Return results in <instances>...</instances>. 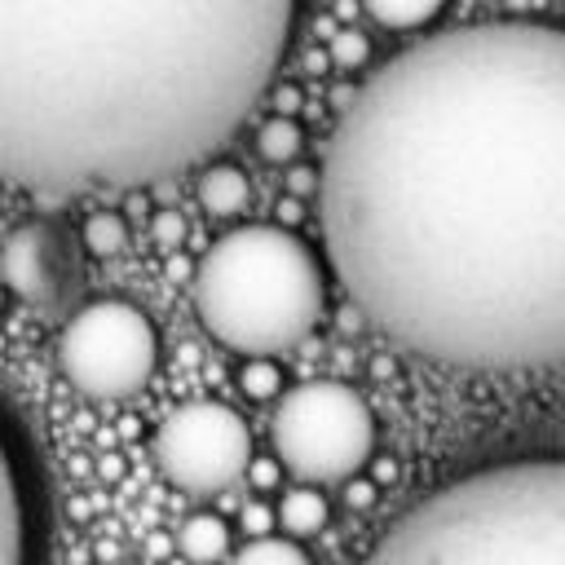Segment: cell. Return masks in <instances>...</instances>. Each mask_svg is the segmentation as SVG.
<instances>
[{"instance_id": "cell-18", "label": "cell", "mask_w": 565, "mask_h": 565, "mask_svg": "<svg viewBox=\"0 0 565 565\" xmlns=\"http://www.w3.org/2000/svg\"><path fill=\"white\" fill-rule=\"evenodd\" d=\"M366 53H371V44H366V35H362V31H340V35L331 40V49H327V62H335V66L353 71V66H362V62H366Z\"/></svg>"}, {"instance_id": "cell-17", "label": "cell", "mask_w": 565, "mask_h": 565, "mask_svg": "<svg viewBox=\"0 0 565 565\" xmlns=\"http://www.w3.org/2000/svg\"><path fill=\"white\" fill-rule=\"evenodd\" d=\"M238 384H243L247 397L265 402V397H274V393L282 388V375H278V366H274L269 358H247L243 371H238Z\"/></svg>"}, {"instance_id": "cell-21", "label": "cell", "mask_w": 565, "mask_h": 565, "mask_svg": "<svg viewBox=\"0 0 565 565\" xmlns=\"http://www.w3.org/2000/svg\"><path fill=\"white\" fill-rule=\"evenodd\" d=\"M344 499H349V508H371L375 503V481L371 477H349Z\"/></svg>"}, {"instance_id": "cell-13", "label": "cell", "mask_w": 565, "mask_h": 565, "mask_svg": "<svg viewBox=\"0 0 565 565\" xmlns=\"http://www.w3.org/2000/svg\"><path fill=\"white\" fill-rule=\"evenodd\" d=\"M362 9L388 31H415L433 22L446 9V0H362Z\"/></svg>"}, {"instance_id": "cell-9", "label": "cell", "mask_w": 565, "mask_h": 565, "mask_svg": "<svg viewBox=\"0 0 565 565\" xmlns=\"http://www.w3.org/2000/svg\"><path fill=\"white\" fill-rule=\"evenodd\" d=\"M0 565H26V494L4 433H0Z\"/></svg>"}, {"instance_id": "cell-14", "label": "cell", "mask_w": 565, "mask_h": 565, "mask_svg": "<svg viewBox=\"0 0 565 565\" xmlns=\"http://www.w3.org/2000/svg\"><path fill=\"white\" fill-rule=\"evenodd\" d=\"M300 146H305V128H300L291 115H269V119L256 128V150H260V159H269V163H296Z\"/></svg>"}, {"instance_id": "cell-22", "label": "cell", "mask_w": 565, "mask_h": 565, "mask_svg": "<svg viewBox=\"0 0 565 565\" xmlns=\"http://www.w3.org/2000/svg\"><path fill=\"white\" fill-rule=\"evenodd\" d=\"M247 472H252V481H256L260 490H269V486L278 481V463H269V459H252Z\"/></svg>"}, {"instance_id": "cell-12", "label": "cell", "mask_w": 565, "mask_h": 565, "mask_svg": "<svg viewBox=\"0 0 565 565\" xmlns=\"http://www.w3.org/2000/svg\"><path fill=\"white\" fill-rule=\"evenodd\" d=\"M177 547H181V556L194 561V565H216V561L230 552V525H225L216 512H194V516L181 521Z\"/></svg>"}, {"instance_id": "cell-20", "label": "cell", "mask_w": 565, "mask_h": 565, "mask_svg": "<svg viewBox=\"0 0 565 565\" xmlns=\"http://www.w3.org/2000/svg\"><path fill=\"white\" fill-rule=\"evenodd\" d=\"M243 525H247L252 539H265L269 525H274V508H265V503H247V508H243Z\"/></svg>"}, {"instance_id": "cell-5", "label": "cell", "mask_w": 565, "mask_h": 565, "mask_svg": "<svg viewBox=\"0 0 565 565\" xmlns=\"http://www.w3.org/2000/svg\"><path fill=\"white\" fill-rule=\"evenodd\" d=\"M274 450L305 486L349 481L375 450V415L349 384H300L274 411Z\"/></svg>"}, {"instance_id": "cell-8", "label": "cell", "mask_w": 565, "mask_h": 565, "mask_svg": "<svg viewBox=\"0 0 565 565\" xmlns=\"http://www.w3.org/2000/svg\"><path fill=\"white\" fill-rule=\"evenodd\" d=\"M0 282L31 309H53L71 291V247L57 225L22 221L0 243Z\"/></svg>"}, {"instance_id": "cell-19", "label": "cell", "mask_w": 565, "mask_h": 565, "mask_svg": "<svg viewBox=\"0 0 565 565\" xmlns=\"http://www.w3.org/2000/svg\"><path fill=\"white\" fill-rule=\"evenodd\" d=\"M150 234H154L159 247H177V243L185 238V221H181L177 212H159V216L150 221Z\"/></svg>"}, {"instance_id": "cell-15", "label": "cell", "mask_w": 565, "mask_h": 565, "mask_svg": "<svg viewBox=\"0 0 565 565\" xmlns=\"http://www.w3.org/2000/svg\"><path fill=\"white\" fill-rule=\"evenodd\" d=\"M79 238H84L88 256H97V260H115V256L128 252V225H124L119 212H93V216L84 221Z\"/></svg>"}, {"instance_id": "cell-2", "label": "cell", "mask_w": 565, "mask_h": 565, "mask_svg": "<svg viewBox=\"0 0 565 565\" xmlns=\"http://www.w3.org/2000/svg\"><path fill=\"white\" fill-rule=\"evenodd\" d=\"M291 22L296 0H0V181L75 199L212 159Z\"/></svg>"}, {"instance_id": "cell-10", "label": "cell", "mask_w": 565, "mask_h": 565, "mask_svg": "<svg viewBox=\"0 0 565 565\" xmlns=\"http://www.w3.org/2000/svg\"><path fill=\"white\" fill-rule=\"evenodd\" d=\"M247 199H252V185H247L243 168H234V163H207L199 172V203H203V212H212V216H238L247 207Z\"/></svg>"}, {"instance_id": "cell-7", "label": "cell", "mask_w": 565, "mask_h": 565, "mask_svg": "<svg viewBox=\"0 0 565 565\" xmlns=\"http://www.w3.org/2000/svg\"><path fill=\"white\" fill-rule=\"evenodd\" d=\"M150 459L172 490L221 494L247 472L252 433L225 402H185L154 428Z\"/></svg>"}, {"instance_id": "cell-1", "label": "cell", "mask_w": 565, "mask_h": 565, "mask_svg": "<svg viewBox=\"0 0 565 565\" xmlns=\"http://www.w3.org/2000/svg\"><path fill=\"white\" fill-rule=\"evenodd\" d=\"M318 221L340 291L450 371L565 362V26L468 22L344 106Z\"/></svg>"}, {"instance_id": "cell-3", "label": "cell", "mask_w": 565, "mask_h": 565, "mask_svg": "<svg viewBox=\"0 0 565 565\" xmlns=\"http://www.w3.org/2000/svg\"><path fill=\"white\" fill-rule=\"evenodd\" d=\"M362 565H565V459H508L433 490Z\"/></svg>"}, {"instance_id": "cell-11", "label": "cell", "mask_w": 565, "mask_h": 565, "mask_svg": "<svg viewBox=\"0 0 565 565\" xmlns=\"http://www.w3.org/2000/svg\"><path fill=\"white\" fill-rule=\"evenodd\" d=\"M274 521L282 525V539L305 543V539H313V534L327 525V499H322L313 486H291V490L278 499Z\"/></svg>"}, {"instance_id": "cell-6", "label": "cell", "mask_w": 565, "mask_h": 565, "mask_svg": "<svg viewBox=\"0 0 565 565\" xmlns=\"http://www.w3.org/2000/svg\"><path fill=\"white\" fill-rule=\"evenodd\" d=\"M57 366L88 402H124L159 371V331L132 300H88L57 335Z\"/></svg>"}, {"instance_id": "cell-4", "label": "cell", "mask_w": 565, "mask_h": 565, "mask_svg": "<svg viewBox=\"0 0 565 565\" xmlns=\"http://www.w3.org/2000/svg\"><path fill=\"white\" fill-rule=\"evenodd\" d=\"M190 287L203 331L243 358H274L300 344L327 305V274L313 247L265 221L221 234L194 265Z\"/></svg>"}, {"instance_id": "cell-16", "label": "cell", "mask_w": 565, "mask_h": 565, "mask_svg": "<svg viewBox=\"0 0 565 565\" xmlns=\"http://www.w3.org/2000/svg\"><path fill=\"white\" fill-rule=\"evenodd\" d=\"M230 565H313V561H309V552H305L300 543L265 534V539H247V543L230 556Z\"/></svg>"}]
</instances>
